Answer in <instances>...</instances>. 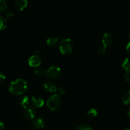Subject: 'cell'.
I'll return each instance as SVG.
<instances>
[{
  "label": "cell",
  "mask_w": 130,
  "mask_h": 130,
  "mask_svg": "<svg viewBox=\"0 0 130 130\" xmlns=\"http://www.w3.org/2000/svg\"><path fill=\"white\" fill-rule=\"evenodd\" d=\"M28 89V84L22 79H17L10 83L9 91L11 93L16 95L24 94Z\"/></svg>",
  "instance_id": "cell-1"
},
{
  "label": "cell",
  "mask_w": 130,
  "mask_h": 130,
  "mask_svg": "<svg viewBox=\"0 0 130 130\" xmlns=\"http://www.w3.org/2000/svg\"><path fill=\"white\" fill-rule=\"evenodd\" d=\"M60 52L62 55H68L72 53L73 50V44L70 39H63L60 43Z\"/></svg>",
  "instance_id": "cell-2"
},
{
  "label": "cell",
  "mask_w": 130,
  "mask_h": 130,
  "mask_svg": "<svg viewBox=\"0 0 130 130\" xmlns=\"http://www.w3.org/2000/svg\"><path fill=\"white\" fill-rule=\"evenodd\" d=\"M47 105L52 111L58 110L61 107V99L59 95L54 94L50 96L47 101Z\"/></svg>",
  "instance_id": "cell-3"
},
{
  "label": "cell",
  "mask_w": 130,
  "mask_h": 130,
  "mask_svg": "<svg viewBox=\"0 0 130 130\" xmlns=\"http://www.w3.org/2000/svg\"><path fill=\"white\" fill-rule=\"evenodd\" d=\"M45 74L48 78L50 79H56L58 78L61 74V69L56 66H52L46 71Z\"/></svg>",
  "instance_id": "cell-4"
},
{
  "label": "cell",
  "mask_w": 130,
  "mask_h": 130,
  "mask_svg": "<svg viewBox=\"0 0 130 130\" xmlns=\"http://www.w3.org/2000/svg\"><path fill=\"white\" fill-rule=\"evenodd\" d=\"M22 114L23 116L27 119L32 120V119L35 118L36 114V109L34 107L29 105L27 107L23 109Z\"/></svg>",
  "instance_id": "cell-5"
},
{
  "label": "cell",
  "mask_w": 130,
  "mask_h": 130,
  "mask_svg": "<svg viewBox=\"0 0 130 130\" xmlns=\"http://www.w3.org/2000/svg\"><path fill=\"white\" fill-rule=\"evenodd\" d=\"M113 37L110 33L107 32L103 35L102 38V44L103 46L105 48L109 47L113 44Z\"/></svg>",
  "instance_id": "cell-6"
},
{
  "label": "cell",
  "mask_w": 130,
  "mask_h": 130,
  "mask_svg": "<svg viewBox=\"0 0 130 130\" xmlns=\"http://www.w3.org/2000/svg\"><path fill=\"white\" fill-rule=\"evenodd\" d=\"M29 66L32 67H38L41 64V58L38 55H33L29 58L28 60Z\"/></svg>",
  "instance_id": "cell-7"
},
{
  "label": "cell",
  "mask_w": 130,
  "mask_h": 130,
  "mask_svg": "<svg viewBox=\"0 0 130 130\" xmlns=\"http://www.w3.org/2000/svg\"><path fill=\"white\" fill-rule=\"evenodd\" d=\"M31 124L36 129H42L44 128L45 125L44 120L40 118H34V119H32Z\"/></svg>",
  "instance_id": "cell-8"
},
{
  "label": "cell",
  "mask_w": 130,
  "mask_h": 130,
  "mask_svg": "<svg viewBox=\"0 0 130 130\" xmlns=\"http://www.w3.org/2000/svg\"><path fill=\"white\" fill-rule=\"evenodd\" d=\"M31 100L32 103H33V105H34L35 107H43V105H44V100H43V98L38 96V95L33 96V97L31 98Z\"/></svg>",
  "instance_id": "cell-9"
},
{
  "label": "cell",
  "mask_w": 130,
  "mask_h": 130,
  "mask_svg": "<svg viewBox=\"0 0 130 130\" xmlns=\"http://www.w3.org/2000/svg\"><path fill=\"white\" fill-rule=\"evenodd\" d=\"M15 6L19 11H22L28 6V0H15Z\"/></svg>",
  "instance_id": "cell-10"
},
{
  "label": "cell",
  "mask_w": 130,
  "mask_h": 130,
  "mask_svg": "<svg viewBox=\"0 0 130 130\" xmlns=\"http://www.w3.org/2000/svg\"><path fill=\"white\" fill-rule=\"evenodd\" d=\"M44 88L46 91L49 93H54L57 91V87L54 83L48 81L44 84Z\"/></svg>",
  "instance_id": "cell-11"
},
{
  "label": "cell",
  "mask_w": 130,
  "mask_h": 130,
  "mask_svg": "<svg viewBox=\"0 0 130 130\" xmlns=\"http://www.w3.org/2000/svg\"><path fill=\"white\" fill-rule=\"evenodd\" d=\"M19 105L23 109L27 107L29 105V99L27 96H23L20 99L19 101Z\"/></svg>",
  "instance_id": "cell-12"
},
{
  "label": "cell",
  "mask_w": 130,
  "mask_h": 130,
  "mask_svg": "<svg viewBox=\"0 0 130 130\" xmlns=\"http://www.w3.org/2000/svg\"><path fill=\"white\" fill-rule=\"evenodd\" d=\"M58 43V39L56 37H50L47 40V44L49 47H54Z\"/></svg>",
  "instance_id": "cell-13"
},
{
  "label": "cell",
  "mask_w": 130,
  "mask_h": 130,
  "mask_svg": "<svg viewBox=\"0 0 130 130\" xmlns=\"http://www.w3.org/2000/svg\"><path fill=\"white\" fill-rule=\"evenodd\" d=\"M122 100L124 105H128L129 104H130V91H126L123 94Z\"/></svg>",
  "instance_id": "cell-14"
},
{
  "label": "cell",
  "mask_w": 130,
  "mask_h": 130,
  "mask_svg": "<svg viewBox=\"0 0 130 130\" xmlns=\"http://www.w3.org/2000/svg\"><path fill=\"white\" fill-rule=\"evenodd\" d=\"M122 67L124 71H130V59L126 58L123 61L122 64Z\"/></svg>",
  "instance_id": "cell-15"
},
{
  "label": "cell",
  "mask_w": 130,
  "mask_h": 130,
  "mask_svg": "<svg viewBox=\"0 0 130 130\" xmlns=\"http://www.w3.org/2000/svg\"><path fill=\"white\" fill-rule=\"evenodd\" d=\"M7 20L4 17L0 16V30H4L7 27Z\"/></svg>",
  "instance_id": "cell-16"
},
{
  "label": "cell",
  "mask_w": 130,
  "mask_h": 130,
  "mask_svg": "<svg viewBox=\"0 0 130 130\" xmlns=\"http://www.w3.org/2000/svg\"><path fill=\"white\" fill-rule=\"evenodd\" d=\"M87 116L90 119H94L98 116V111L94 108H92L87 112Z\"/></svg>",
  "instance_id": "cell-17"
},
{
  "label": "cell",
  "mask_w": 130,
  "mask_h": 130,
  "mask_svg": "<svg viewBox=\"0 0 130 130\" xmlns=\"http://www.w3.org/2000/svg\"><path fill=\"white\" fill-rule=\"evenodd\" d=\"M75 130H92L91 127L87 124H79Z\"/></svg>",
  "instance_id": "cell-18"
},
{
  "label": "cell",
  "mask_w": 130,
  "mask_h": 130,
  "mask_svg": "<svg viewBox=\"0 0 130 130\" xmlns=\"http://www.w3.org/2000/svg\"><path fill=\"white\" fill-rule=\"evenodd\" d=\"M7 8V3L5 0H0V13L6 11Z\"/></svg>",
  "instance_id": "cell-19"
},
{
  "label": "cell",
  "mask_w": 130,
  "mask_h": 130,
  "mask_svg": "<svg viewBox=\"0 0 130 130\" xmlns=\"http://www.w3.org/2000/svg\"><path fill=\"white\" fill-rule=\"evenodd\" d=\"M34 73L38 76H42L46 73V71H45V69L43 68L39 67V68L36 69L35 71H34Z\"/></svg>",
  "instance_id": "cell-20"
},
{
  "label": "cell",
  "mask_w": 130,
  "mask_h": 130,
  "mask_svg": "<svg viewBox=\"0 0 130 130\" xmlns=\"http://www.w3.org/2000/svg\"><path fill=\"white\" fill-rule=\"evenodd\" d=\"M57 95H59V96H61V95H63L66 93V90L63 88L61 87V88H59L57 89Z\"/></svg>",
  "instance_id": "cell-21"
},
{
  "label": "cell",
  "mask_w": 130,
  "mask_h": 130,
  "mask_svg": "<svg viewBox=\"0 0 130 130\" xmlns=\"http://www.w3.org/2000/svg\"><path fill=\"white\" fill-rule=\"evenodd\" d=\"M106 52V48L105 46H101L99 47V48L98 49V53L99 54H104Z\"/></svg>",
  "instance_id": "cell-22"
},
{
  "label": "cell",
  "mask_w": 130,
  "mask_h": 130,
  "mask_svg": "<svg viewBox=\"0 0 130 130\" xmlns=\"http://www.w3.org/2000/svg\"><path fill=\"white\" fill-rule=\"evenodd\" d=\"M5 79H6L5 75L4 74V73L0 71V84L3 83L5 81Z\"/></svg>",
  "instance_id": "cell-23"
},
{
  "label": "cell",
  "mask_w": 130,
  "mask_h": 130,
  "mask_svg": "<svg viewBox=\"0 0 130 130\" xmlns=\"http://www.w3.org/2000/svg\"><path fill=\"white\" fill-rule=\"evenodd\" d=\"M125 79H126V81L130 83V71H126V74H125Z\"/></svg>",
  "instance_id": "cell-24"
},
{
  "label": "cell",
  "mask_w": 130,
  "mask_h": 130,
  "mask_svg": "<svg viewBox=\"0 0 130 130\" xmlns=\"http://www.w3.org/2000/svg\"><path fill=\"white\" fill-rule=\"evenodd\" d=\"M6 15L8 17H12L14 15V12H13V11H11L10 10H7L6 12Z\"/></svg>",
  "instance_id": "cell-25"
},
{
  "label": "cell",
  "mask_w": 130,
  "mask_h": 130,
  "mask_svg": "<svg viewBox=\"0 0 130 130\" xmlns=\"http://www.w3.org/2000/svg\"><path fill=\"white\" fill-rule=\"evenodd\" d=\"M126 52H127V53L130 57V42L127 44V46H126Z\"/></svg>",
  "instance_id": "cell-26"
},
{
  "label": "cell",
  "mask_w": 130,
  "mask_h": 130,
  "mask_svg": "<svg viewBox=\"0 0 130 130\" xmlns=\"http://www.w3.org/2000/svg\"><path fill=\"white\" fill-rule=\"evenodd\" d=\"M5 128V124H4L3 122L0 121V130H3Z\"/></svg>",
  "instance_id": "cell-27"
},
{
  "label": "cell",
  "mask_w": 130,
  "mask_h": 130,
  "mask_svg": "<svg viewBox=\"0 0 130 130\" xmlns=\"http://www.w3.org/2000/svg\"><path fill=\"white\" fill-rule=\"evenodd\" d=\"M41 53H42V51H41V50L38 49V50H37L36 51V55H38L40 54Z\"/></svg>",
  "instance_id": "cell-28"
},
{
  "label": "cell",
  "mask_w": 130,
  "mask_h": 130,
  "mask_svg": "<svg viewBox=\"0 0 130 130\" xmlns=\"http://www.w3.org/2000/svg\"><path fill=\"white\" fill-rule=\"evenodd\" d=\"M127 116L130 118V109H129L128 111H127Z\"/></svg>",
  "instance_id": "cell-29"
},
{
  "label": "cell",
  "mask_w": 130,
  "mask_h": 130,
  "mask_svg": "<svg viewBox=\"0 0 130 130\" xmlns=\"http://www.w3.org/2000/svg\"><path fill=\"white\" fill-rule=\"evenodd\" d=\"M128 37L129 38V39H130V32H129V34H128Z\"/></svg>",
  "instance_id": "cell-30"
},
{
  "label": "cell",
  "mask_w": 130,
  "mask_h": 130,
  "mask_svg": "<svg viewBox=\"0 0 130 130\" xmlns=\"http://www.w3.org/2000/svg\"><path fill=\"white\" fill-rule=\"evenodd\" d=\"M125 130H130V128H127V129H125Z\"/></svg>",
  "instance_id": "cell-31"
}]
</instances>
